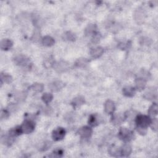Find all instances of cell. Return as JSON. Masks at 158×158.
<instances>
[{"label": "cell", "mask_w": 158, "mask_h": 158, "mask_svg": "<svg viewBox=\"0 0 158 158\" xmlns=\"http://www.w3.org/2000/svg\"><path fill=\"white\" fill-rule=\"evenodd\" d=\"M12 46V42L9 39H3L1 42V48L3 50H8Z\"/></svg>", "instance_id": "19"}, {"label": "cell", "mask_w": 158, "mask_h": 158, "mask_svg": "<svg viewBox=\"0 0 158 158\" xmlns=\"http://www.w3.org/2000/svg\"><path fill=\"white\" fill-rule=\"evenodd\" d=\"M84 103H85L84 98L82 97H78L74 99L72 104L75 107H79V106L83 104Z\"/></svg>", "instance_id": "21"}, {"label": "cell", "mask_w": 158, "mask_h": 158, "mask_svg": "<svg viewBox=\"0 0 158 158\" xmlns=\"http://www.w3.org/2000/svg\"><path fill=\"white\" fill-rule=\"evenodd\" d=\"M157 112H158V107L156 103L153 104L149 107V109L148 110L149 114L152 116H156L157 114Z\"/></svg>", "instance_id": "23"}, {"label": "cell", "mask_w": 158, "mask_h": 158, "mask_svg": "<svg viewBox=\"0 0 158 158\" xmlns=\"http://www.w3.org/2000/svg\"><path fill=\"white\" fill-rule=\"evenodd\" d=\"M109 154L114 157H119L122 156L121 154V149H119V147L116 146H112L109 149Z\"/></svg>", "instance_id": "16"}, {"label": "cell", "mask_w": 158, "mask_h": 158, "mask_svg": "<svg viewBox=\"0 0 158 158\" xmlns=\"http://www.w3.org/2000/svg\"><path fill=\"white\" fill-rule=\"evenodd\" d=\"M134 17H135V20L136 21V22L139 24H141L143 23L145 19L146 13H145V12L143 9L138 8V9H137V11L135 12Z\"/></svg>", "instance_id": "5"}, {"label": "cell", "mask_w": 158, "mask_h": 158, "mask_svg": "<svg viewBox=\"0 0 158 158\" xmlns=\"http://www.w3.org/2000/svg\"><path fill=\"white\" fill-rule=\"evenodd\" d=\"M135 84H136V87L137 89L141 91L143 90L145 88V87H146L147 82L143 78H138L136 79Z\"/></svg>", "instance_id": "17"}, {"label": "cell", "mask_w": 158, "mask_h": 158, "mask_svg": "<svg viewBox=\"0 0 158 158\" xmlns=\"http://www.w3.org/2000/svg\"><path fill=\"white\" fill-rule=\"evenodd\" d=\"M31 88L36 93L41 92L43 90V85L41 84H35L31 86Z\"/></svg>", "instance_id": "26"}, {"label": "cell", "mask_w": 158, "mask_h": 158, "mask_svg": "<svg viewBox=\"0 0 158 158\" xmlns=\"http://www.w3.org/2000/svg\"><path fill=\"white\" fill-rule=\"evenodd\" d=\"M132 152V147L128 143H125L122 147L121 149V154L122 156L127 157L129 156Z\"/></svg>", "instance_id": "15"}, {"label": "cell", "mask_w": 158, "mask_h": 158, "mask_svg": "<svg viewBox=\"0 0 158 158\" xmlns=\"http://www.w3.org/2000/svg\"><path fill=\"white\" fill-rule=\"evenodd\" d=\"M64 39L66 40L70 41H74L75 39H76V36H75V34L71 32V31H67L64 35Z\"/></svg>", "instance_id": "24"}, {"label": "cell", "mask_w": 158, "mask_h": 158, "mask_svg": "<svg viewBox=\"0 0 158 158\" xmlns=\"http://www.w3.org/2000/svg\"><path fill=\"white\" fill-rule=\"evenodd\" d=\"M136 93L135 88L132 87H125L123 88V93L125 97H133Z\"/></svg>", "instance_id": "11"}, {"label": "cell", "mask_w": 158, "mask_h": 158, "mask_svg": "<svg viewBox=\"0 0 158 158\" xmlns=\"http://www.w3.org/2000/svg\"><path fill=\"white\" fill-rule=\"evenodd\" d=\"M97 30V26L94 24H90L88 25V27L85 29V34L87 35H94L95 33Z\"/></svg>", "instance_id": "20"}, {"label": "cell", "mask_w": 158, "mask_h": 158, "mask_svg": "<svg viewBox=\"0 0 158 158\" xmlns=\"http://www.w3.org/2000/svg\"><path fill=\"white\" fill-rule=\"evenodd\" d=\"M87 64H88V61L84 58L79 59L76 61V62H75V65L79 67H84L87 65Z\"/></svg>", "instance_id": "25"}, {"label": "cell", "mask_w": 158, "mask_h": 158, "mask_svg": "<svg viewBox=\"0 0 158 158\" xmlns=\"http://www.w3.org/2000/svg\"><path fill=\"white\" fill-rule=\"evenodd\" d=\"M1 81H4L6 83H10L12 82V77L8 74L1 75Z\"/></svg>", "instance_id": "28"}, {"label": "cell", "mask_w": 158, "mask_h": 158, "mask_svg": "<svg viewBox=\"0 0 158 158\" xmlns=\"http://www.w3.org/2000/svg\"><path fill=\"white\" fill-rule=\"evenodd\" d=\"M66 130L63 128H58L53 132L52 137L54 141H59L64 138Z\"/></svg>", "instance_id": "4"}, {"label": "cell", "mask_w": 158, "mask_h": 158, "mask_svg": "<svg viewBox=\"0 0 158 158\" xmlns=\"http://www.w3.org/2000/svg\"><path fill=\"white\" fill-rule=\"evenodd\" d=\"M125 117L122 114H116L113 116L112 119V122L115 125L121 124L124 121Z\"/></svg>", "instance_id": "14"}, {"label": "cell", "mask_w": 158, "mask_h": 158, "mask_svg": "<svg viewBox=\"0 0 158 158\" xmlns=\"http://www.w3.org/2000/svg\"><path fill=\"white\" fill-rule=\"evenodd\" d=\"M51 146V142H46L45 144H44V146L42 147V151H46L47 149H48Z\"/></svg>", "instance_id": "30"}, {"label": "cell", "mask_w": 158, "mask_h": 158, "mask_svg": "<svg viewBox=\"0 0 158 158\" xmlns=\"http://www.w3.org/2000/svg\"><path fill=\"white\" fill-rule=\"evenodd\" d=\"M53 67L57 72H63L69 69V64L66 61H59L54 63Z\"/></svg>", "instance_id": "6"}, {"label": "cell", "mask_w": 158, "mask_h": 158, "mask_svg": "<svg viewBox=\"0 0 158 158\" xmlns=\"http://www.w3.org/2000/svg\"><path fill=\"white\" fill-rule=\"evenodd\" d=\"M119 137L121 140L127 142L133 138V133L127 128H121L119 132Z\"/></svg>", "instance_id": "2"}, {"label": "cell", "mask_w": 158, "mask_h": 158, "mask_svg": "<svg viewBox=\"0 0 158 158\" xmlns=\"http://www.w3.org/2000/svg\"><path fill=\"white\" fill-rule=\"evenodd\" d=\"M53 98V97L52 95V94L49 93H46L45 94H43L41 97V99L43 101V102L45 103L46 104H48L49 103L51 102Z\"/></svg>", "instance_id": "22"}, {"label": "cell", "mask_w": 158, "mask_h": 158, "mask_svg": "<svg viewBox=\"0 0 158 158\" xmlns=\"http://www.w3.org/2000/svg\"><path fill=\"white\" fill-rule=\"evenodd\" d=\"M16 99L18 102H22L26 98V93L21 92H18L16 94Z\"/></svg>", "instance_id": "27"}, {"label": "cell", "mask_w": 158, "mask_h": 158, "mask_svg": "<svg viewBox=\"0 0 158 158\" xmlns=\"http://www.w3.org/2000/svg\"><path fill=\"white\" fill-rule=\"evenodd\" d=\"M157 119H154V120H152V121H151V126H152V128L153 130H154L155 131L157 130Z\"/></svg>", "instance_id": "31"}, {"label": "cell", "mask_w": 158, "mask_h": 158, "mask_svg": "<svg viewBox=\"0 0 158 158\" xmlns=\"http://www.w3.org/2000/svg\"><path fill=\"white\" fill-rule=\"evenodd\" d=\"M157 97V92L153 88H149L147 92L144 93V98L148 99H154Z\"/></svg>", "instance_id": "12"}, {"label": "cell", "mask_w": 158, "mask_h": 158, "mask_svg": "<svg viewBox=\"0 0 158 158\" xmlns=\"http://www.w3.org/2000/svg\"><path fill=\"white\" fill-rule=\"evenodd\" d=\"M14 61L17 65L21 66H27L30 63L29 59H28L26 56H19L16 57Z\"/></svg>", "instance_id": "8"}, {"label": "cell", "mask_w": 158, "mask_h": 158, "mask_svg": "<svg viewBox=\"0 0 158 158\" xmlns=\"http://www.w3.org/2000/svg\"><path fill=\"white\" fill-rule=\"evenodd\" d=\"M130 45L129 44V43H122L120 44V48H121L122 49H127L129 48Z\"/></svg>", "instance_id": "32"}, {"label": "cell", "mask_w": 158, "mask_h": 158, "mask_svg": "<svg viewBox=\"0 0 158 158\" xmlns=\"http://www.w3.org/2000/svg\"><path fill=\"white\" fill-rule=\"evenodd\" d=\"M88 123L92 126H96L98 125V122L97 121L96 117L94 116H91L89 120H88Z\"/></svg>", "instance_id": "29"}, {"label": "cell", "mask_w": 158, "mask_h": 158, "mask_svg": "<svg viewBox=\"0 0 158 158\" xmlns=\"http://www.w3.org/2000/svg\"><path fill=\"white\" fill-rule=\"evenodd\" d=\"M35 127V124L34 122L30 121V120H26L21 126V128L22 132V134L24 133V134H28L34 130Z\"/></svg>", "instance_id": "3"}, {"label": "cell", "mask_w": 158, "mask_h": 158, "mask_svg": "<svg viewBox=\"0 0 158 158\" xmlns=\"http://www.w3.org/2000/svg\"><path fill=\"white\" fill-rule=\"evenodd\" d=\"M78 134L81 136V137L84 138H88L92 136V130L87 127V126H85L80 128L78 130Z\"/></svg>", "instance_id": "7"}, {"label": "cell", "mask_w": 158, "mask_h": 158, "mask_svg": "<svg viewBox=\"0 0 158 158\" xmlns=\"http://www.w3.org/2000/svg\"><path fill=\"white\" fill-rule=\"evenodd\" d=\"M50 89L53 92H58L64 87V84L61 81H55L49 85Z\"/></svg>", "instance_id": "9"}, {"label": "cell", "mask_w": 158, "mask_h": 158, "mask_svg": "<svg viewBox=\"0 0 158 158\" xmlns=\"http://www.w3.org/2000/svg\"><path fill=\"white\" fill-rule=\"evenodd\" d=\"M152 120L147 116L140 115L136 117V124L137 125V128L147 129L148 126L151 125Z\"/></svg>", "instance_id": "1"}, {"label": "cell", "mask_w": 158, "mask_h": 158, "mask_svg": "<svg viewBox=\"0 0 158 158\" xmlns=\"http://www.w3.org/2000/svg\"><path fill=\"white\" fill-rule=\"evenodd\" d=\"M103 52H104V49L103 48L97 47L92 50L90 52V54L93 58H98L103 54Z\"/></svg>", "instance_id": "13"}, {"label": "cell", "mask_w": 158, "mask_h": 158, "mask_svg": "<svg viewBox=\"0 0 158 158\" xmlns=\"http://www.w3.org/2000/svg\"><path fill=\"white\" fill-rule=\"evenodd\" d=\"M42 43L46 46H51L54 45L55 41L51 36H46L43 39Z\"/></svg>", "instance_id": "18"}, {"label": "cell", "mask_w": 158, "mask_h": 158, "mask_svg": "<svg viewBox=\"0 0 158 158\" xmlns=\"http://www.w3.org/2000/svg\"><path fill=\"white\" fill-rule=\"evenodd\" d=\"M8 117V112L6 111H2L1 112V118H6Z\"/></svg>", "instance_id": "33"}, {"label": "cell", "mask_w": 158, "mask_h": 158, "mask_svg": "<svg viewBox=\"0 0 158 158\" xmlns=\"http://www.w3.org/2000/svg\"><path fill=\"white\" fill-rule=\"evenodd\" d=\"M114 103L111 100H107L104 104V110L107 114H112L114 111Z\"/></svg>", "instance_id": "10"}]
</instances>
